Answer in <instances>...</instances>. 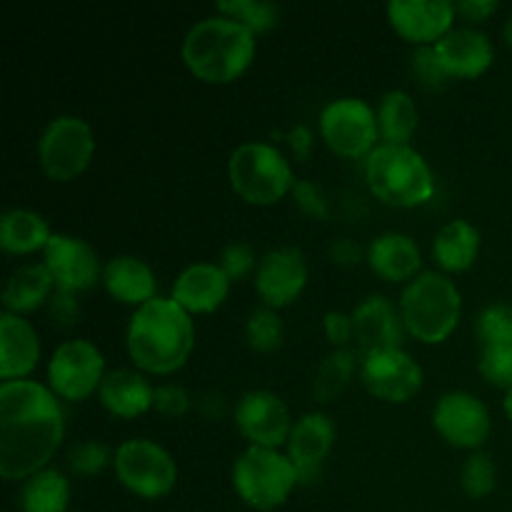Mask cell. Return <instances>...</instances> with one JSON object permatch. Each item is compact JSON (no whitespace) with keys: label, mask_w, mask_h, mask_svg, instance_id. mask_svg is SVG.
Returning <instances> with one entry per match:
<instances>
[{"label":"cell","mask_w":512,"mask_h":512,"mask_svg":"<svg viewBox=\"0 0 512 512\" xmlns=\"http://www.w3.org/2000/svg\"><path fill=\"white\" fill-rule=\"evenodd\" d=\"M455 3L448 0H390L388 18L400 38L415 45H435L453 30Z\"/></svg>","instance_id":"cell-17"},{"label":"cell","mask_w":512,"mask_h":512,"mask_svg":"<svg viewBox=\"0 0 512 512\" xmlns=\"http://www.w3.org/2000/svg\"><path fill=\"white\" fill-rule=\"evenodd\" d=\"M330 258L340 265H358L360 258H363V248H360L353 238L335 240V243L330 245Z\"/></svg>","instance_id":"cell-45"},{"label":"cell","mask_w":512,"mask_h":512,"mask_svg":"<svg viewBox=\"0 0 512 512\" xmlns=\"http://www.w3.org/2000/svg\"><path fill=\"white\" fill-rule=\"evenodd\" d=\"M153 408L168 418H178L190 408V395L180 385H160L155 388Z\"/></svg>","instance_id":"cell-40"},{"label":"cell","mask_w":512,"mask_h":512,"mask_svg":"<svg viewBox=\"0 0 512 512\" xmlns=\"http://www.w3.org/2000/svg\"><path fill=\"white\" fill-rule=\"evenodd\" d=\"M80 305L75 300V293H63V290H55V295L50 298V318L58 328H70V325L78 320Z\"/></svg>","instance_id":"cell-43"},{"label":"cell","mask_w":512,"mask_h":512,"mask_svg":"<svg viewBox=\"0 0 512 512\" xmlns=\"http://www.w3.org/2000/svg\"><path fill=\"white\" fill-rule=\"evenodd\" d=\"M128 355L140 370L170 375L183 368L195 343L190 313L173 298H153L140 305L128 325Z\"/></svg>","instance_id":"cell-2"},{"label":"cell","mask_w":512,"mask_h":512,"mask_svg":"<svg viewBox=\"0 0 512 512\" xmlns=\"http://www.w3.org/2000/svg\"><path fill=\"white\" fill-rule=\"evenodd\" d=\"M495 10H498V3H495V0H460V3H455V13L468 18L470 23L490 18Z\"/></svg>","instance_id":"cell-44"},{"label":"cell","mask_w":512,"mask_h":512,"mask_svg":"<svg viewBox=\"0 0 512 512\" xmlns=\"http://www.w3.org/2000/svg\"><path fill=\"white\" fill-rule=\"evenodd\" d=\"M53 233L48 220L28 208L5 210L0 218V248L13 255H28L35 250H45Z\"/></svg>","instance_id":"cell-27"},{"label":"cell","mask_w":512,"mask_h":512,"mask_svg":"<svg viewBox=\"0 0 512 512\" xmlns=\"http://www.w3.org/2000/svg\"><path fill=\"white\" fill-rule=\"evenodd\" d=\"M505 413H508V418H510V423H512V388L508 390V395H505Z\"/></svg>","instance_id":"cell-47"},{"label":"cell","mask_w":512,"mask_h":512,"mask_svg":"<svg viewBox=\"0 0 512 512\" xmlns=\"http://www.w3.org/2000/svg\"><path fill=\"white\" fill-rule=\"evenodd\" d=\"M230 185L250 205H273L293 190L295 178L288 160L275 145L250 140L238 145L228 163Z\"/></svg>","instance_id":"cell-7"},{"label":"cell","mask_w":512,"mask_h":512,"mask_svg":"<svg viewBox=\"0 0 512 512\" xmlns=\"http://www.w3.org/2000/svg\"><path fill=\"white\" fill-rule=\"evenodd\" d=\"M293 198L305 215H313V218H328V203H325L318 185L310 183V180H295Z\"/></svg>","instance_id":"cell-41"},{"label":"cell","mask_w":512,"mask_h":512,"mask_svg":"<svg viewBox=\"0 0 512 512\" xmlns=\"http://www.w3.org/2000/svg\"><path fill=\"white\" fill-rule=\"evenodd\" d=\"M218 265H220V270H223V273L228 275L230 283H233V280L245 278V275H248L250 270H253V265H255L253 248H250L248 243H230V245H225L223 253H220Z\"/></svg>","instance_id":"cell-39"},{"label":"cell","mask_w":512,"mask_h":512,"mask_svg":"<svg viewBox=\"0 0 512 512\" xmlns=\"http://www.w3.org/2000/svg\"><path fill=\"white\" fill-rule=\"evenodd\" d=\"M410 68H413L415 80H418L423 88L440 90L450 80V75L445 73V68L440 65L438 53H435L433 45H423L413 53V60H410Z\"/></svg>","instance_id":"cell-37"},{"label":"cell","mask_w":512,"mask_h":512,"mask_svg":"<svg viewBox=\"0 0 512 512\" xmlns=\"http://www.w3.org/2000/svg\"><path fill=\"white\" fill-rule=\"evenodd\" d=\"M298 483L300 473L293 460L273 448L250 445L233 465L235 493L248 508L260 512L280 508Z\"/></svg>","instance_id":"cell-6"},{"label":"cell","mask_w":512,"mask_h":512,"mask_svg":"<svg viewBox=\"0 0 512 512\" xmlns=\"http://www.w3.org/2000/svg\"><path fill=\"white\" fill-rule=\"evenodd\" d=\"M308 283V260L303 250L293 245H283L263 255L255 273V290L265 308H285L303 293Z\"/></svg>","instance_id":"cell-14"},{"label":"cell","mask_w":512,"mask_h":512,"mask_svg":"<svg viewBox=\"0 0 512 512\" xmlns=\"http://www.w3.org/2000/svg\"><path fill=\"white\" fill-rule=\"evenodd\" d=\"M40 360V340L33 325L20 315H0V378L23 380Z\"/></svg>","instance_id":"cell-22"},{"label":"cell","mask_w":512,"mask_h":512,"mask_svg":"<svg viewBox=\"0 0 512 512\" xmlns=\"http://www.w3.org/2000/svg\"><path fill=\"white\" fill-rule=\"evenodd\" d=\"M235 425L245 435V440H250V445L273 450L288 443L290 430H293L288 408L270 390L245 393L235 408Z\"/></svg>","instance_id":"cell-15"},{"label":"cell","mask_w":512,"mask_h":512,"mask_svg":"<svg viewBox=\"0 0 512 512\" xmlns=\"http://www.w3.org/2000/svg\"><path fill=\"white\" fill-rule=\"evenodd\" d=\"M255 33L238 20L210 15L185 33L183 60L195 78L205 83H230L253 63Z\"/></svg>","instance_id":"cell-3"},{"label":"cell","mask_w":512,"mask_h":512,"mask_svg":"<svg viewBox=\"0 0 512 512\" xmlns=\"http://www.w3.org/2000/svg\"><path fill=\"white\" fill-rule=\"evenodd\" d=\"M70 500V485L60 470L45 468L30 475L20 490L23 512H65Z\"/></svg>","instance_id":"cell-30"},{"label":"cell","mask_w":512,"mask_h":512,"mask_svg":"<svg viewBox=\"0 0 512 512\" xmlns=\"http://www.w3.org/2000/svg\"><path fill=\"white\" fill-rule=\"evenodd\" d=\"M218 13L238 20L250 33H265L278 23V5L268 0H218Z\"/></svg>","instance_id":"cell-32"},{"label":"cell","mask_w":512,"mask_h":512,"mask_svg":"<svg viewBox=\"0 0 512 512\" xmlns=\"http://www.w3.org/2000/svg\"><path fill=\"white\" fill-rule=\"evenodd\" d=\"M290 145H293L295 155L298 158H308L310 153V145H313V138H310V130L305 128V125H298V128H293V133L288 135Z\"/></svg>","instance_id":"cell-46"},{"label":"cell","mask_w":512,"mask_h":512,"mask_svg":"<svg viewBox=\"0 0 512 512\" xmlns=\"http://www.w3.org/2000/svg\"><path fill=\"white\" fill-rule=\"evenodd\" d=\"M355 370H358V360H355L353 350L335 348L318 365V373H315L313 380V398L318 403H333L338 395L345 393V388L353 380Z\"/></svg>","instance_id":"cell-31"},{"label":"cell","mask_w":512,"mask_h":512,"mask_svg":"<svg viewBox=\"0 0 512 512\" xmlns=\"http://www.w3.org/2000/svg\"><path fill=\"white\" fill-rule=\"evenodd\" d=\"M365 180L375 198L393 208H415L435 193L428 160L410 145H378L365 158Z\"/></svg>","instance_id":"cell-4"},{"label":"cell","mask_w":512,"mask_h":512,"mask_svg":"<svg viewBox=\"0 0 512 512\" xmlns=\"http://www.w3.org/2000/svg\"><path fill=\"white\" fill-rule=\"evenodd\" d=\"M463 298L448 275L420 273L405 285L400 295V315L403 325L420 343H443L458 328Z\"/></svg>","instance_id":"cell-5"},{"label":"cell","mask_w":512,"mask_h":512,"mask_svg":"<svg viewBox=\"0 0 512 512\" xmlns=\"http://www.w3.org/2000/svg\"><path fill=\"white\" fill-rule=\"evenodd\" d=\"M403 315L385 295H368L353 310V333L363 355L395 350L403 343Z\"/></svg>","instance_id":"cell-18"},{"label":"cell","mask_w":512,"mask_h":512,"mask_svg":"<svg viewBox=\"0 0 512 512\" xmlns=\"http://www.w3.org/2000/svg\"><path fill=\"white\" fill-rule=\"evenodd\" d=\"M365 390L385 403H408L423 388V368L403 348L365 355L360 365Z\"/></svg>","instance_id":"cell-12"},{"label":"cell","mask_w":512,"mask_h":512,"mask_svg":"<svg viewBox=\"0 0 512 512\" xmlns=\"http://www.w3.org/2000/svg\"><path fill=\"white\" fill-rule=\"evenodd\" d=\"M495 480H498V470H495L493 458L480 450L470 455L460 470V485H463L465 495L473 500L488 498L495 490Z\"/></svg>","instance_id":"cell-34"},{"label":"cell","mask_w":512,"mask_h":512,"mask_svg":"<svg viewBox=\"0 0 512 512\" xmlns=\"http://www.w3.org/2000/svg\"><path fill=\"white\" fill-rule=\"evenodd\" d=\"M475 333L483 345H512V305L493 303L475 318Z\"/></svg>","instance_id":"cell-35"},{"label":"cell","mask_w":512,"mask_h":512,"mask_svg":"<svg viewBox=\"0 0 512 512\" xmlns=\"http://www.w3.org/2000/svg\"><path fill=\"white\" fill-rule=\"evenodd\" d=\"M248 345L258 353H273L283 345V320L273 308H258L245 325Z\"/></svg>","instance_id":"cell-33"},{"label":"cell","mask_w":512,"mask_h":512,"mask_svg":"<svg viewBox=\"0 0 512 512\" xmlns=\"http://www.w3.org/2000/svg\"><path fill=\"white\" fill-rule=\"evenodd\" d=\"M335 443V425L325 413H308L293 425L288 438V458L300 473V483L318 475Z\"/></svg>","instance_id":"cell-20"},{"label":"cell","mask_w":512,"mask_h":512,"mask_svg":"<svg viewBox=\"0 0 512 512\" xmlns=\"http://www.w3.org/2000/svg\"><path fill=\"white\" fill-rule=\"evenodd\" d=\"M433 425L453 448L478 450L490 435V413L475 395L453 390L435 403Z\"/></svg>","instance_id":"cell-13"},{"label":"cell","mask_w":512,"mask_h":512,"mask_svg":"<svg viewBox=\"0 0 512 512\" xmlns=\"http://www.w3.org/2000/svg\"><path fill=\"white\" fill-rule=\"evenodd\" d=\"M480 253V230L470 220H450L433 240V255L448 273H463Z\"/></svg>","instance_id":"cell-26"},{"label":"cell","mask_w":512,"mask_h":512,"mask_svg":"<svg viewBox=\"0 0 512 512\" xmlns=\"http://www.w3.org/2000/svg\"><path fill=\"white\" fill-rule=\"evenodd\" d=\"M375 115H378L380 135L390 145H408L418 130V105H415L413 95L405 90L385 93Z\"/></svg>","instance_id":"cell-29"},{"label":"cell","mask_w":512,"mask_h":512,"mask_svg":"<svg viewBox=\"0 0 512 512\" xmlns=\"http://www.w3.org/2000/svg\"><path fill=\"white\" fill-rule=\"evenodd\" d=\"M55 288L53 275L43 263L20 265L8 278L3 288V305L5 313H28V310L40 308L48 300L50 290Z\"/></svg>","instance_id":"cell-28"},{"label":"cell","mask_w":512,"mask_h":512,"mask_svg":"<svg viewBox=\"0 0 512 512\" xmlns=\"http://www.w3.org/2000/svg\"><path fill=\"white\" fill-rule=\"evenodd\" d=\"M100 403L115 418L133 420L153 408L155 388L135 370H110L100 383Z\"/></svg>","instance_id":"cell-23"},{"label":"cell","mask_w":512,"mask_h":512,"mask_svg":"<svg viewBox=\"0 0 512 512\" xmlns=\"http://www.w3.org/2000/svg\"><path fill=\"white\" fill-rule=\"evenodd\" d=\"M65 433L58 395L35 380L0 385V478L28 480L45 470Z\"/></svg>","instance_id":"cell-1"},{"label":"cell","mask_w":512,"mask_h":512,"mask_svg":"<svg viewBox=\"0 0 512 512\" xmlns=\"http://www.w3.org/2000/svg\"><path fill=\"white\" fill-rule=\"evenodd\" d=\"M68 463L75 475H98L105 465L113 463V455H110V450L105 445L88 440V443L73 445V450L68 455Z\"/></svg>","instance_id":"cell-38"},{"label":"cell","mask_w":512,"mask_h":512,"mask_svg":"<svg viewBox=\"0 0 512 512\" xmlns=\"http://www.w3.org/2000/svg\"><path fill=\"white\" fill-rule=\"evenodd\" d=\"M43 265L53 275L55 288L63 293L90 290L100 280L98 253L75 235H53L43 250Z\"/></svg>","instance_id":"cell-16"},{"label":"cell","mask_w":512,"mask_h":512,"mask_svg":"<svg viewBox=\"0 0 512 512\" xmlns=\"http://www.w3.org/2000/svg\"><path fill=\"white\" fill-rule=\"evenodd\" d=\"M105 378V358L90 340H65L48 363V383L58 398L80 403L90 398Z\"/></svg>","instance_id":"cell-11"},{"label":"cell","mask_w":512,"mask_h":512,"mask_svg":"<svg viewBox=\"0 0 512 512\" xmlns=\"http://www.w3.org/2000/svg\"><path fill=\"white\" fill-rule=\"evenodd\" d=\"M103 285L115 300L125 305H145L150 303L155 295V275L148 263H143L135 255H118V258L108 260L103 268Z\"/></svg>","instance_id":"cell-25"},{"label":"cell","mask_w":512,"mask_h":512,"mask_svg":"<svg viewBox=\"0 0 512 512\" xmlns=\"http://www.w3.org/2000/svg\"><path fill=\"white\" fill-rule=\"evenodd\" d=\"M480 373L490 385L512 388V345H483L478 363Z\"/></svg>","instance_id":"cell-36"},{"label":"cell","mask_w":512,"mask_h":512,"mask_svg":"<svg viewBox=\"0 0 512 512\" xmlns=\"http://www.w3.org/2000/svg\"><path fill=\"white\" fill-rule=\"evenodd\" d=\"M113 468L120 483L145 500L165 498L178 480V465L173 455L145 438L125 440L113 453Z\"/></svg>","instance_id":"cell-8"},{"label":"cell","mask_w":512,"mask_h":512,"mask_svg":"<svg viewBox=\"0 0 512 512\" xmlns=\"http://www.w3.org/2000/svg\"><path fill=\"white\" fill-rule=\"evenodd\" d=\"M320 133L338 155L368 158L378 148V115L360 98L330 100L320 113Z\"/></svg>","instance_id":"cell-10"},{"label":"cell","mask_w":512,"mask_h":512,"mask_svg":"<svg viewBox=\"0 0 512 512\" xmlns=\"http://www.w3.org/2000/svg\"><path fill=\"white\" fill-rule=\"evenodd\" d=\"M505 40H508V45L512 48V18L505 23Z\"/></svg>","instance_id":"cell-48"},{"label":"cell","mask_w":512,"mask_h":512,"mask_svg":"<svg viewBox=\"0 0 512 512\" xmlns=\"http://www.w3.org/2000/svg\"><path fill=\"white\" fill-rule=\"evenodd\" d=\"M368 263L375 275L388 283H403L420 275V248L410 235L383 233L370 243Z\"/></svg>","instance_id":"cell-24"},{"label":"cell","mask_w":512,"mask_h":512,"mask_svg":"<svg viewBox=\"0 0 512 512\" xmlns=\"http://www.w3.org/2000/svg\"><path fill=\"white\" fill-rule=\"evenodd\" d=\"M230 293V278L218 263H193L175 278L170 298L185 313H213Z\"/></svg>","instance_id":"cell-21"},{"label":"cell","mask_w":512,"mask_h":512,"mask_svg":"<svg viewBox=\"0 0 512 512\" xmlns=\"http://www.w3.org/2000/svg\"><path fill=\"white\" fill-rule=\"evenodd\" d=\"M323 328H325V335H328V340L335 345V348H345L348 340L355 338L353 315H345L343 310H330V313H325Z\"/></svg>","instance_id":"cell-42"},{"label":"cell","mask_w":512,"mask_h":512,"mask_svg":"<svg viewBox=\"0 0 512 512\" xmlns=\"http://www.w3.org/2000/svg\"><path fill=\"white\" fill-rule=\"evenodd\" d=\"M93 130L78 115H58L45 125L38 140V160L50 180L68 183L93 160Z\"/></svg>","instance_id":"cell-9"},{"label":"cell","mask_w":512,"mask_h":512,"mask_svg":"<svg viewBox=\"0 0 512 512\" xmlns=\"http://www.w3.org/2000/svg\"><path fill=\"white\" fill-rule=\"evenodd\" d=\"M433 48L450 78H478L495 58L490 38L475 28H453Z\"/></svg>","instance_id":"cell-19"}]
</instances>
